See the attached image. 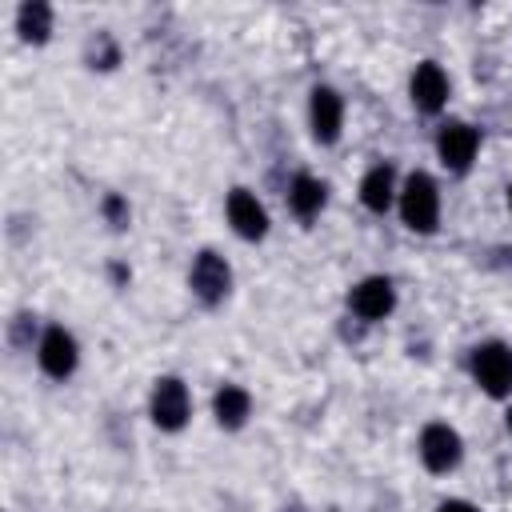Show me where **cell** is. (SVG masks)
Returning a JSON list of instances; mask_svg holds the SVG:
<instances>
[{
    "label": "cell",
    "instance_id": "cell-1",
    "mask_svg": "<svg viewBox=\"0 0 512 512\" xmlns=\"http://www.w3.org/2000/svg\"><path fill=\"white\" fill-rule=\"evenodd\" d=\"M400 216L412 232H432L436 220H440V196H436V184L432 176L424 172H412L404 180V192H400Z\"/></svg>",
    "mask_w": 512,
    "mask_h": 512
},
{
    "label": "cell",
    "instance_id": "cell-2",
    "mask_svg": "<svg viewBox=\"0 0 512 512\" xmlns=\"http://www.w3.org/2000/svg\"><path fill=\"white\" fill-rule=\"evenodd\" d=\"M472 376L488 396H508L512 392V348L504 344H480L472 352Z\"/></svg>",
    "mask_w": 512,
    "mask_h": 512
},
{
    "label": "cell",
    "instance_id": "cell-3",
    "mask_svg": "<svg viewBox=\"0 0 512 512\" xmlns=\"http://www.w3.org/2000/svg\"><path fill=\"white\" fill-rule=\"evenodd\" d=\"M188 408H192V404H188V388H184L176 376L156 380V388H152V420H156V428H164V432L184 428Z\"/></svg>",
    "mask_w": 512,
    "mask_h": 512
},
{
    "label": "cell",
    "instance_id": "cell-4",
    "mask_svg": "<svg viewBox=\"0 0 512 512\" xmlns=\"http://www.w3.org/2000/svg\"><path fill=\"white\" fill-rule=\"evenodd\" d=\"M476 148H480V132H476L472 124H460V120L444 124L440 136H436V152H440V160H444L452 172H464V168L472 164Z\"/></svg>",
    "mask_w": 512,
    "mask_h": 512
},
{
    "label": "cell",
    "instance_id": "cell-5",
    "mask_svg": "<svg viewBox=\"0 0 512 512\" xmlns=\"http://www.w3.org/2000/svg\"><path fill=\"white\" fill-rule=\"evenodd\" d=\"M232 288V272L228 264L216 256V252H200L196 264H192V292L204 300V304H220Z\"/></svg>",
    "mask_w": 512,
    "mask_h": 512
},
{
    "label": "cell",
    "instance_id": "cell-6",
    "mask_svg": "<svg viewBox=\"0 0 512 512\" xmlns=\"http://www.w3.org/2000/svg\"><path fill=\"white\" fill-rule=\"evenodd\" d=\"M420 456H424V464L432 472H448L460 460V436L448 424H428L420 432Z\"/></svg>",
    "mask_w": 512,
    "mask_h": 512
},
{
    "label": "cell",
    "instance_id": "cell-7",
    "mask_svg": "<svg viewBox=\"0 0 512 512\" xmlns=\"http://www.w3.org/2000/svg\"><path fill=\"white\" fill-rule=\"evenodd\" d=\"M228 220H232V228H236L244 240H260V236L268 232V212H264L260 200H256L252 192H244V188H236V192L228 196Z\"/></svg>",
    "mask_w": 512,
    "mask_h": 512
},
{
    "label": "cell",
    "instance_id": "cell-8",
    "mask_svg": "<svg viewBox=\"0 0 512 512\" xmlns=\"http://www.w3.org/2000/svg\"><path fill=\"white\" fill-rule=\"evenodd\" d=\"M40 368L56 380H64L76 368V340L64 328H48L40 340Z\"/></svg>",
    "mask_w": 512,
    "mask_h": 512
},
{
    "label": "cell",
    "instance_id": "cell-9",
    "mask_svg": "<svg viewBox=\"0 0 512 512\" xmlns=\"http://www.w3.org/2000/svg\"><path fill=\"white\" fill-rule=\"evenodd\" d=\"M392 304H396V292H392V284L384 276H368L352 292V312L364 316V320H384L392 312Z\"/></svg>",
    "mask_w": 512,
    "mask_h": 512
},
{
    "label": "cell",
    "instance_id": "cell-10",
    "mask_svg": "<svg viewBox=\"0 0 512 512\" xmlns=\"http://www.w3.org/2000/svg\"><path fill=\"white\" fill-rule=\"evenodd\" d=\"M412 100L424 112H440L444 108V100H448V76L440 72V64L424 60L416 68V76H412Z\"/></svg>",
    "mask_w": 512,
    "mask_h": 512
},
{
    "label": "cell",
    "instance_id": "cell-11",
    "mask_svg": "<svg viewBox=\"0 0 512 512\" xmlns=\"http://www.w3.org/2000/svg\"><path fill=\"white\" fill-rule=\"evenodd\" d=\"M340 120H344V104L332 88H316L312 92V132L320 144H332L340 136Z\"/></svg>",
    "mask_w": 512,
    "mask_h": 512
},
{
    "label": "cell",
    "instance_id": "cell-12",
    "mask_svg": "<svg viewBox=\"0 0 512 512\" xmlns=\"http://www.w3.org/2000/svg\"><path fill=\"white\" fill-rule=\"evenodd\" d=\"M16 28H20V36H24L28 44H44L48 32H52V8L40 4V0L20 4V12H16Z\"/></svg>",
    "mask_w": 512,
    "mask_h": 512
},
{
    "label": "cell",
    "instance_id": "cell-13",
    "mask_svg": "<svg viewBox=\"0 0 512 512\" xmlns=\"http://www.w3.org/2000/svg\"><path fill=\"white\" fill-rule=\"evenodd\" d=\"M248 408H252V396H248L244 388L224 384V388L216 392V420H220L224 428H240V424L248 420Z\"/></svg>",
    "mask_w": 512,
    "mask_h": 512
},
{
    "label": "cell",
    "instance_id": "cell-14",
    "mask_svg": "<svg viewBox=\"0 0 512 512\" xmlns=\"http://www.w3.org/2000/svg\"><path fill=\"white\" fill-rule=\"evenodd\" d=\"M360 200L372 208V212H384L392 204V164H376L364 184H360Z\"/></svg>",
    "mask_w": 512,
    "mask_h": 512
},
{
    "label": "cell",
    "instance_id": "cell-15",
    "mask_svg": "<svg viewBox=\"0 0 512 512\" xmlns=\"http://www.w3.org/2000/svg\"><path fill=\"white\" fill-rule=\"evenodd\" d=\"M288 200H292V208H296V216H316L320 208H324V184L316 180V176H296L292 180V192H288Z\"/></svg>",
    "mask_w": 512,
    "mask_h": 512
},
{
    "label": "cell",
    "instance_id": "cell-16",
    "mask_svg": "<svg viewBox=\"0 0 512 512\" xmlns=\"http://www.w3.org/2000/svg\"><path fill=\"white\" fill-rule=\"evenodd\" d=\"M104 212H108V220H112L116 228H124V224H128V208H124V200H120V196H108V200H104Z\"/></svg>",
    "mask_w": 512,
    "mask_h": 512
},
{
    "label": "cell",
    "instance_id": "cell-17",
    "mask_svg": "<svg viewBox=\"0 0 512 512\" xmlns=\"http://www.w3.org/2000/svg\"><path fill=\"white\" fill-rule=\"evenodd\" d=\"M440 512H476V508L464 504V500H448V504H440Z\"/></svg>",
    "mask_w": 512,
    "mask_h": 512
},
{
    "label": "cell",
    "instance_id": "cell-18",
    "mask_svg": "<svg viewBox=\"0 0 512 512\" xmlns=\"http://www.w3.org/2000/svg\"><path fill=\"white\" fill-rule=\"evenodd\" d=\"M508 204H512V188H508Z\"/></svg>",
    "mask_w": 512,
    "mask_h": 512
},
{
    "label": "cell",
    "instance_id": "cell-19",
    "mask_svg": "<svg viewBox=\"0 0 512 512\" xmlns=\"http://www.w3.org/2000/svg\"><path fill=\"white\" fill-rule=\"evenodd\" d=\"M508 428H512V412H508Z\"/></svg>",
    "mask_w": 512,
    "mask_h": 512
}]
</instances>
